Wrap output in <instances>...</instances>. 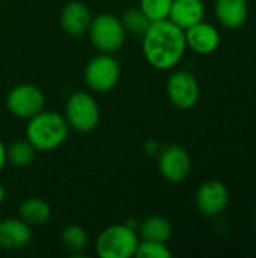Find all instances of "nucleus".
<instances>
[{"instance_id": "10", "label": "nucleus", "mask_w": 256, "mask_h": 258, "mask_svg": "<svg viewBox=\"0 0 256 258\" xmlns=\"http://www.w3.org/2000/svg\"><path fill=\"white\" fill-rule=\"evenodd\" d=\"M229 190L220 180L204 181L195 195V204L201 215L207 218H216L222 215L229 204Z\"/></svg>"}, {"instance_id": "19", "label": "nucleus", "mask_w": 256, "mask_h": 258, "mask_svg": "<svg viewBox=\"0 0 256 258\" xmlns=\"http://www.w3.org/2000/svg\"><path fill=\"white\" fill-rule=\"evenodd\" d=\"M35 154H36V150L27 139L17 141V142L11 144L9 147H6V160L9 165H12L15 168L29 166L33 162Z\"/></svg>"}, {"instance_id": "26", "label": "nucleus", "mask_w": 256, "mask_h": 258, "mask_svg": "<svg viewBox=\"0 0 256 258\" xmlns=\"http://www.w3.org/2000/svg\"><path fill=\"white\" fill-rule=\"evenodd\" d=\"M253 224H255V228H256V207H255V210H253Z\"/></svg>"}, {"instance_id": "9", "label": "nucleus", "mask_w": 256, "mask_h": 258, "mask_svg": "<svg viewBox=\"0 0 256 258\" xmlns=\"http://www.w3.org/2000/svg\"><path fill=\"white\" fill-rule=\"evenodd\" d=\"M157 166L164 180L169 183H181L192 172V157L184 147L170 144L161 147L157 156Z\"/></svg>"}, {"instance_id": "16", "label": "nucleus", "mask_w": 256, "mask_h": 258, "mask_svg": "<svg viewBox=\"0 0 256 258\" xmlns=\"http://www.w3.org/2000/svg\"><path fill=\"white\" fill-rule=\"evenodd\" d=\"M137 234L140 240H152L167 243L174 234V227L167 218L163 216H149L143 219L137 227Z\"/></svg>"}, {"instance_id": "3", "label": "nucleus", "mask_w": 256, "mask_h": 258, "mask_svg": "<svg viewBox=\"0 0 256 258\" xmlns=\"http://www.w3.org/2000/svg\"><path fill=\"white\" fill-rule=\"evenodd\" d=\"M140 237L137 231L125 222L113 224L104 228L95 242V251L101 258L134 257Z\"/></svg>"}, {"instance_id": "5", "label": "nucleus", "mask_w": 256, "mask_h": 258, "mask_svg": "<svg viewBox=\"0 0 256 258\" xmlns=\"http://www.w3.org/2000/svg\"><path fill=\"white\" fill-rule=\"evenodd\" d=\"M88 35L98 51L112 54L124 45L127 32L119 17L104 12L92 17Z\"/></svg>"}, {"instance_id": "12", "label": "nucleus", "mask_w": 256, "mask_h": 258, "mask_svg": "<svg viewBox=\"0 0 256 258\" xmlns=\"http://www.w3.org/2000/svg\"><path fill=\"white\" fill-rule=\"evenodd\" d=\"M33 237L32 227L21 218H6L0 221V248L20 251L30 245Z\"/></svg>"}, {"instance_id": "4", "label": "nucleus", "mask_w": 256, "mask_h": 258, "mask_svg": "<svg viewBox=\"0 0 256 258\" xmlns=\"http://www.w3.org/2000/svg\"><path fill=\"white\" fill-rule=\"evenodd\" d=\"M65 119L69 128L78 133L94 132L101 119L100 106L94 95L84 91L74 92L68 97L65 104Z\"/></svg>"}, {"instance_id": "2", "label": "nucleus", "mask_w": 256, "mask_h": 258, "mask_svg": "<svg viewBox=\"0 0 256 258\" xmlns=\"http://www.w3.org/2000/svg\"><path fill=\"white\" fill-rule=\"evenodd\" d=\"M69 125L65 116L56 110H41L26 125V139L39 153L54 151L65 144Z\"/></svg>"}, {"instance_id": "13", "label": "nucleus", "mask_w": 256, "mask_h": 258, "mask_svg": "<svg viewBox=\"0 0 256 258\" xmlns=\"http://www.w3.org/2000/svg\"><path fill=\"white\" fill-rule=\"evenodd\" d=\"M91 21V9L83 2H68L60 11V26L71 36H81L88 33Z\"/></svg>"}, {"instance_id": "23", "label": "nucleus", "mask_w": 256, "mask_h": 258, "mask_svg": "<svg viewBox=\"0 0 256 258\" xmlns=\"http://www.w3.org/2000/svg\"><path fill=\"white\" fill-rule=\"evenodd\" d=\"M142 150H143V153H145L148 157H157L158 153L161 151V145H160V142L155 141V139H148V141L143 142Z\"/></svg>"}, {"instance_id": "15", "label": "nucleus", "mask_w": 256, "mask_h": 258, "mask_svg": "<svg viewBox=\"0 0 256 258\" xmlns=\"http://www.w3.org/2000/svg\"><path fill=\"white\" fill-rule=\"evenodd\" d=\"M205 17L204 0H172L169 18L183 30L202 21Z\"/></svg>"}, {"instance_id": "22", "label": "nucleus", "mask_w": 256, "mask_h": 258, "mask_svg": "<svg viewBox=\"0 0 256 258\" xmlns=\"http://www.w3.org/2000/svg\"><path fill=\"white\" fill-rule=\"evenodd\" d=\"M134 257L137 258H170L172 252L166 246V243L161 242H152V240H140L139 246L136 249Z\"/></svg>"}, {"instance_id": "6", "label": "nucleus", "mask_w": 256, "mask_h": 258, "mask_svg": "<svg viewBox=\"0 0 256 258\" xmlns=\"http://www.w3.org/2000/svg\"><path fill=\"white\" fill-rule=\"evenodd\" d=\"M121 79V65L109 53L94 56L84 67V82L88 88L98 94L110 92Z\"/></svg>"}, {"instance_id": "25", "label": "nucleus", "mask_w": 256, "mask_h": 258, "mask_svg": "<svg viewBox=\"0 0 256 258\" xmlns=\"http://www.w3.org/2000/svg\"><path fill=\"white\" fill-rule=\"evenodd\" d=\"M5 198H6V190H5V186L0 183V206L5 203Z\"/></svg>"}, {"instance_id": "14", "label": "nucleus", "mask_w": 256, "mask_h": 258, "mask_svg": "<svg viewBox=\"0 0 256 258\" xmlns=\"http://www.w3.org/2000/svg\"><path fill=\"white\" fill-rule=\"evenodd\" d=\"M214 14L220 26L235 30L246 24L249 5L247 0H214Z\"/></svg>"}, {"instance_id": "8", "label": "nucleus", "mask_w": 256, "mask_h": 258, "mask_svg": "<svg viewBox=\"0 0 256 258\" xmlns=\"http://www.w3.org/2000/svg\"><path fill=\"white\" fill-rule=\"evenodd\" d=\"M169 101L180 110L193 109L201 97V86L193 73L187 70L174 71L166 82Z\"/></svg>"}, {"instance_id": "20", "label": "nucleus", "mask_w": 256, "mask_h": 258, "mask_svg": "<svg viewBox=\"0 0 256 258\" xmlns=\"http://www.w3.org/2000/svg\"><path fill=\"white\" fill-rule=\"evenodd\" d=\"M121 21L124 24L125 32H130L133 35H139V36H142L146 32V29L149 27V24H151V21L142 12L140 8H130V9H127L122 14Z\"/></svg>"}, {"instance_id": "21", "label": "nucleus", "mask_w": 256, "mask_h": 258, "mask_svg": "<svg viewBox=\"0 0 256 258\" xmlns=\"http://www.w3.org/2000/svg\"><path fill=\"white\" fill-rule=\"evenodd\" d=\"M172 0H140L139 8L151 23L169 18Z\"/></svg>"}, {"instance_id": "11", "label": "nucleus", "mask_w": 256, "mask_h": 258, "mask_svg": "<svg viewBox=\"0 0 256 258\" xmlns=\"http://www.w3.org/2000/svg\"><path fill=\"white\" fill-rule=\"evenodd\" d=\"M187 48L198 54H211L220 47V32L207 21H199L184 30Z\"/></svg>"}, {"instance_id": "1", "label": "nucleus", "mask_w": 256, "mask_h": 258, "mask_svg": "<svg viewBox=\"0 0 256 258\" xmlns=\"http://www.w3.org/2000/svg\"><path fill=\"white\" fill-rule=\"evenodd\" d=\"M187 50L186 35L170 20L154 21L142 35V51L146 62L160 71L174 70Z\"/></svg>"}, {"instance_id": "7", "label": "nucleus", "mask_w": 256, "mask_h": 258, "mask_svg": "<svg viewBox=\"0 0 256 258\" xmlns=\"http://www.w3.org/2000/svg\"><path fill=\"white\" fill-rule=\"evenodd\" d=\"M45 106L44 92L32 83H21L14 86L6 97L8 112L20 119H30Z\"/></svg>"}, {"instance_id": "17", "label": "nucleus", "mask_w": 256, "mask_h": 258, "mask_svg": "<svg viewBox=\"0 0 256 258\" xmlns=\"http://www.w3.org/2000/svg\"><path fill=\"white\" fill-rule=\"evenodd\" d=\"M20 218L30 227H44L51 218L50 206L41 198H27L20 204Z\"/></svg>"}, {"instance_id": "24", "label": "nucleus", "mask_w": 256, "mask_h": 258, "mask_svg": "<svg viewBox=\"0 0 256 258\" xmlns=\"http://www.w3.org/2000/svg\"><path fill=\"white\" fill-rule=\"evenodd\" d=\"M6 163H8V160H6V145L0 139V172L3 171V168L6 166Z\"/></svg>"}, {"instance_id": "18", "label": "nucleus", "mask_w": 256, "mask_h": 258, "mask_svg": "<svg viewBox=\"0 0 256 258\" xmlns=\"http://www.w3.org/2000/svg\"><path fill=\"white\" fill-rule=\"evenodd\" d=\"M60 242L68 252L78 255L88 246V233L83 227L77 224H71L66 225L60 233Z\"/></svg>"}]
</instances>
